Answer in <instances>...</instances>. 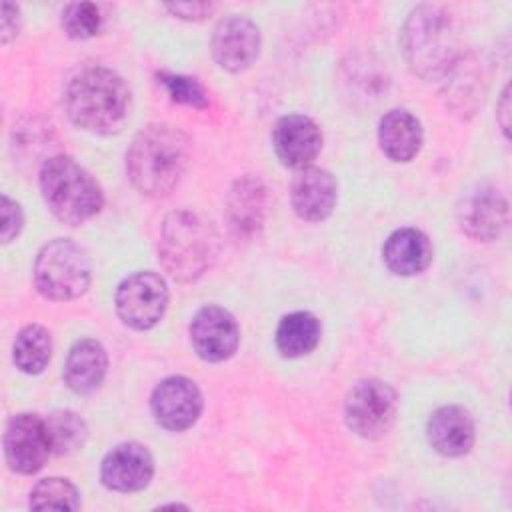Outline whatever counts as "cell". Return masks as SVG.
<instances>
[{
	"instance_id": "f546056e",
	"label": "cell",
	"mask_w": 512,
	"mask_h": 512,
	"mask_svg": "<svg viewBox=\"0 0 512 512\" xmlns=\"http://www.w3.org/2000/svg\"><path fill=\"white\" fill-rule=\"evenodd\" d=\"M20 30V12L14 4L4 2L2 4V42L8 44L12 38H16Z\"/></svg>"
},
{
	"instance_id": "5b68a950",
	"label": "cell",
	"mask_w": 512,
	"mask_h": 512,
	"mask_svg": "<svg viewBox=\"0 0 512 512\" xmlns=\"http://www.w3.org/2000/svg\"><path fill=\"white\" fill-rule=\"evenodd\" d=\"M402 46L410 68L422 78L444 76L456 64V32L440 6L422 4L410 12Z\"/></svg>"
},
{
	"instance_id": "484cf974",
	"label": "cell",
	"mask_w": 512,
	"mask_h": 512,
	"mask_svg": "<svg viewBox=\"0 0 512 512\" xmlns=\"http://www.w3.org/2000/svg\"><path fill=\"white\" fill-rule=\"evenodd\" d=\"M62 28L70 38H92L102 28L100 8L92 2H72L62 10Z\"/></svg>"
},
{
	"instance_id": "603a6c76",
	"label": "cell",
	"mask_w": 512,
	"mask_h": 512,
	"mask_svg": "<svg viewBox=\"0 0 512 512\" xmlns=\"http://www.w3.org/2000/svg\"><path fill=\"white\" fill-rule=\"evenodd\" d=\"M52 356L50 332L40 324L24 326L14 340L12 360L18 370L26 374H38L46 368Z\"/></svg>"
},
{
	"instance_id": "ba28073f",
	"label": "cell",
	"mask_w": 512,
	"mask_h": 512,
	"mask_svg": "<svg viewBox=\"0 0 512 512\" xmlns=\"http://www.w3.org/2000/svg\"><path fill=\"white\" fill-rule=\"evenodd\" d=\"M116 312L120 320L134 330L156 326L168 306L166 282L154 272H136L124 278L116 288Z\"/></svg>"
},
{
	"instance_id": "ffe728a7",
	"label": "cell",
	"mask_w": 512,
	"mask_h": 512,
	"mask_svg": "<svg viewBox=\"0 0 512 512\" xmlns=\"http://www.w3.org/2000/svg\"><path fill=\"white\" fill-rule=\"evenodd\" d=\"M378 142L390 160L408 162L422 146L420 122L406 110H390L380 118Z\"/></svg>"
},
{
	"instance_id": "83f0119b",
	"label": "cell",
	"mask_w": 512,
	"mask_h": 512,
	"mask_svg": "<svg viewBox=\"0 0 512 512\" xmlns=\"http://www.w3.org/2000/svg\"><path fill=\"white\" fill-rule=\"evenodd\" d=\"M0 210H2V242L8 244L20 234L24 218H22L20 206L14 200H10L8 196H2Z\"/></svg>"
},
{
	"instance_id": "44dd1931",
	"label": "cell",
	"mask_w": 512,
	"mask_h": 512,
	"mask_svg": "<svg viewBox=\"0 0 512 512\" xmlns=\"http://www.w3.org/2000/svg\"><path fill=\"white\" fill-rule=\"evenodd\" d=\"M266 190L256 178H242L228 196V218L236 234H254L264 220Z\"/></svg>"
},
{
	"instance_id": "30bf717a",
	"label": "cell",
	"mask_w": 512,
	"mask_h": 512,
	"mask_svg": "<svg viewBox=\"0 0 512 512\" xmlns=\"http://www.w3.org/2000/svg\"><path fill=\"white\" fill-rule=\"evenodd\" d=\"M190 342L202 360L222 362L236 352L240 330L228 310L210 304L194 314L190 322Z\"/></svg>"
},
{
	"instance_id": "e0dca14e",
	"label": "cell",
	"mask_w": 512,
	"mask_h": 512,
	"mask_svg": "<svg viewBox=\"0 0 512 512\" xmlns=\"http://www.w3.org/2000/svg\"><path fill=\"white\" fill-rule=\"evenodd\" d=\"M336 180L322 168H302L292 182V206L304 220H324L336 204Z\"/></svg>"
},
{
	"instance_id": "f1b7e54d",
	"label": "cell",
	"mask_w": 512,
	"mask_h": 512,
	"mask_svg": "<svg viewBox=\"0 0 512 512\" xmlns=\"http://www.w3.org/2000/svg\"><path fill=\"white\" fill-rule=\"evenodd\" d=\"M172 14H176L178 18H184V20H202L206 18L210 12L216 10L214 4H208V2H194V4H170L166 6Z\"/></svg>"
},
{
	"instance_id": "6da1fadb",
	"label": "cell",
	"mask_w": 512,
	"mask_h": 512,
	"mask_svg": "<svg viewBox=\"0 0 512 512\" xmlns=\"http://www.w3.org/2000/svg\"><path fill=\"white\" fill-rule=\"evenodd\" d=\"M190 162L188 136L170 124L140 130L128 152L126 172L132 186L146 196H166L182 180Z\"/></svg>"
},
{
	"instance_id": "2e32d148",
	"label": "cell",
	"mask_w": 512,
	"mask_h": 512,
	"mask_svg": "<svg viewBox=\"0 0 512 512\" xmlns=\"http://www.w3.org/2000/svg\"><path fill=\"white\" fill-rule=\"evenodd\" d=\"M430 446L442 456H462L474 444V422L462 406H442L426 426Z\"/></svg>"
},
{
	"instance_id": "9a60e30c",
	"label": "cell",
	"mask_w": 512,
	"mask_h": 512,
	"mask_svg": "<svg viewBox=\"0 0 512 512\" xmlns=\"http://www.w3.org/2000/svg\"><path fill=\"white\" fill-rule=\"evenodd\" d=\"M154 474V460L146 446L124 442L114 446L102 460L100 476L104 486L118 492H136L148 486Z\"/></svg>"
},
{
	"instance_id": "4316f807",
	"label": "cell",
	"mask_w": 512,
	"mask_h": 512,
	"mask_svg": "<svg viewBox=\"0 0 512 512\" xmlns=\"http://www.w3.org/2000/svg\"><path fill=\"white\" fill-rule=\"evenodd\" d=\"M158 80L168 90V94L174 102L188 104V106H194V108H206L208 106L206 92L194 78H188V76H182V74L158 72Z\"/></svg>"
},
{
	"instance_id": "4fadbf2b",
	"label": "cell",
	"mask_w": 512,
	"mask_h": 512,
	"mask_svg": "<svg viewBox=\"0 0 512 512\" xmlns=\"http://www.w3.org/2000/svg\"><path fill=\"white\" fill-rule=\"evenodd\" d=\"M260 52V32L244 16L224 18L212 34V56L228 72L246 70Z\"/></svg>"
},
{
	"instance_id": "ac0fdd59",
	"label": "cell",
	"mask_w": 512,
	"mask_h": 512,
	"mask_svg": "<svg viewBox=\"0 0 512 512\" xmlns=\"http://www.w3.org/2000/svg\"><path fill=\"white\" fill-rule=\"evenodd\" d=\"M382 258L390 272L398 276H414L432 260V246L424 232L416 228H400L392 232L382 248Z\"/></svg>"
},
{
	"instance_id": "d6986e66",
	"label": "cell",
	"mask_w": 512,
	"mask_h": 512,
	"mask_svg": "<svg viewBox=\"0 0 512 512\" xmlns=\"http://www.w3.org/2000/svg\"><path fill=\"white\" fill-rule=\"evenodd\" d=\"M108 368L106 350L92 338L78 340L66 358L64 380L76 394H88L100 386Z\"/></svg>"
},
{
	"instance_id": "8992f818",
	"label": "cell",
	"mask_w": 512,
	"mask_h": 512,
	"mask_svg": "<svg viewBox=\"0 0 512 512\" xmlns=\"http://www.w3.org/2000/svg\"><path fill=\"white\" fill-rule=\"evenodd\" d=\"M34 284L48 300H72L90 286V260L68 238H56L42 246L34 262Z\"/></svg>"
},
{
	"instance_id": "8fae6325",
	"label": "cell",
	"mask_w": 512,
	"mask_h": 512,
	"mask_svg": "<svg viewBox=\"0 0 512 512\" xmlns=\"http://www.w3.org/2000/svg\"><path fill=\"white\" fill-rule=\"evenodd\" d=\"M150 406L160 426L180 432L198 420L202 410V394L190 378L170 376L154 388Z\"/></svg>"
},
{
	"instance_id": "9c48e42d",
	"label": "cell",
	"mask_w": 512,
	"mask_h": 512,
	"mask_svg": "<svg viewBox=\"0 0 512 512\" xmlns=\"http://www.w3.org/2000/svg\"><path fill=\"white\" fill-rule=\"evenodd\" d=\"M52 452V440L46 420L38 414H16L8 420L4 432V456L18 474L38 472Z\"/></svg>"
},
{
	"instance_id": "3957f363",
	"label": "cell",
	"mask_w": 512,
	"mask_h": 512,
	"mask_svg": "<svg viewBox=\"0 0 512 512\" xmlns=\"http://www.w3.org/2000/svg\"><path fill=\"white\" fill-rule=\"evenodd\" d=\"M40 190L48 210L66 224H82L96 216L104 194L96 178L70 156H50L40 168Z\"/></svg>"
},
{
	"instance_id": "277c9868",
	"label": "cell",
	"mask_w": 512,
	"mask_h": 512,
	"mask_svg": "<svg viewBox=\"0 0 512 512\" xmlns=\"http://www.w3.org/2000/svg\"><path fill=\"white\" fill-rule=\"evenodd\" d=\"M158 254L174 280L190 282L212 266L218 254V234L200 216L174 212L162 224Z\"/></svg>"
},
{
	"instance_id": "7a4b0ae2",
	"label": "cell",
	"mask_w": 512,
	"mask_h": 512,
	"mask_svg": "<svg viewBox=\"0 0 512 512\" xmlns=\"http://www.w3.org/2000/svg\"><path fill=\"white\" fill-rule=\"evenodd\" d=\"M64 104L76 126L96 134H110L120 130L128 118L130 90L116 72L88 68L72 78Z\"/></svg>"
},
{
	"instance_id": "d4e9b609",
	"label": "cell",
	"mask_w": 512,
	"mask_h": 512,
	"mask_svg": "<svg viewBox=\"0 0 512 512\" xmlns=\"http://www.w3.org/2000/svg\"><path fill=\"white\" fill-rule=\"evenodd\" d=\"M32 510H78L80 494L66 478H44L30 492Z\"/></svg>"
},
{
	"instance_id": "7402d4cb",
	"label": "cell",
	"mask_w": 512,
	"mask_h": 512,
	"mask_svg": "<svg viewBox=\"0 0 512 512\" xmlns=\"http://www.w3.org/2000/svg\"><path fill=\"white\" fill-rule=\"evenodd\" d=\"M320 342V322L310 312L286 314L276 328V346L286 358L310 354Z\"/></svg>"
},
{
	"instance_id": "5bb4252c",
	"label": "cell",
	"mask_w": 512,
	"mask_h": 512,
	"mask_svg": "<svg viewBox=\"0 0 512 512\" xmlns=\"http://www.w3.org/2000/svg\"><path fill=\"white\" fill-rule=\"evenodd\" d=\"M274 152L290 168H308L322 148L318 124L302 114L282 116L272 130Z\"/></svg>"
},
{
	"instance_id": "52a82bcc",
	"label": "cell",
	"mask_w": 512,
	"mask_h": 512,
	"mask_svg": "<svg viewBox=\"0 0 512 512\" xmlns=\"http://www.w3.org/2000/svg\"><path fill=\"white\" fill-rule=\"evenodd\" d=\"M344 412L346 424L354 434L374 440L394 426L398 396L394 388L382 380H360L348 392Z\"/></svg>"
},
{
	"instance_id": "7c38bea8",
	"label": "cell",
	"mask_w": 512,
	"mask_h": 512,
	"mask_svg": "<svg viewBox=\"0 0 512 512\" xmlns=\"http://www.w3.org/2000/svg\"><path fill=\"white\" fill-rule=\"evenodd\" d=\"M458 222L464 234L474 240H494L508 222V202L494 186H476L462 196L458 206Z\"/></svg>"
},
{
	"instance_id": "cb8c5ba5",
	"label": "cell",
	"mask_w": 512,
	"mask_h": 512,
	"mask_svg": "<svg viewBox=\"0 0 512 512\" xmlns=\"http://www.w3.org/2000/svg\"><path fill=\"white\" fill-rule=\"evenodd\" d=\"M46 424H48L54 454L68 456L84 446L88 430H86L84 420L76 412H72V410L52 412L48 416Z\"/></svg>"
}]
</instances>
